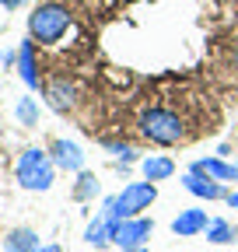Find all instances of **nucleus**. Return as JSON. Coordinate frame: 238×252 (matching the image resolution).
<instances>
[{"mask_svg":"<svg viewBox=\"0 0 238 252\" xmlns=\"http://www.w3.org/2000/svg\"><path fill=\"white\" fill-rule=\"evenodd\" d=\"M67 28H70V14L63 4H39L32 14H28V32H32V39L39 42H60L67 35Z\"/></svg>","mask_w":238,"mask_h":252,"instance_id":"nucleus-1","label":"nucleus"},{"mask_svg":"<svg viewBox=\"0 0 238 252\" xmlns=\"http://www.w3.org/2000/svg\"><path fill=\"white\" fill-rule=\"evenodd\" d=\"M53 168H56V161H53L46 151L28 147L18 158V182L25 189H32V193H46V189L53 186Z\"/></svg>","mask_w":238,"mask_h":252,"instance_id":"nucleus-2","label":"nucleus"},{"mask_svg":"<svg viewBox=\"0 0 238 252\" xmlns=\"http://www.w3.org/2000/svg\"><path fill=\"white\" fill-rule=\"evenodd\" d=\"M140 133L151 144H161V147L178 144L182 140V119L175 112H168V109H147L140 116Z\"/></svg>","mask_w":238,"mask_h":252,"instance_id":"nucleus-3","label":"nucleus"},{"mask_svg":"<svg viewBox=\"0 0 238 252\" xmlns=\"http://www.w3.org/2000/svg\"><path fill=\"white\" fill-rule=\"evenodd\" d=\"M158 200V189H154V182L147 179V182H130L123 193L116 196V207H112V217L116 220H123V217H137L140 210H147Z\"/></svg>","mask_w":238,"mask_h":252,"instance_id":"nucleus-4","label":"nucleus"},{"mask_svg":"<svg viewBox=\"0 0 238 252\" xmlns=\"http://www.w3.org/2000/svg\"><path fill=\"white\" fill-rule=\"evenodd\" d=\"M151 231H154V220H147V217H123L116 224L112 242L119 249H126V252H137V249H144L147 238H151Z\"/></svg>","mask_w":238,"mask_h":252,"instance_id":"nucleus-5","label":"nucleus"},{"mask_svg":"<svg viewBox=\"0 0 238 252\" xmlns=\"http://www.w3.org/2000/svg\"><path fill=\"white\" fill-rule=\"evenodd\" d=\"M53 161L63 172H81L84 168V154L74 140H53Z\"/></svg>","mask_w":238,"mask_h":252,"instance_id":"nucleus-6","label":"nucleus"},{"mask_svg":"<svg viewBox=\"0 0 238 252\" xmlns=\"http://www.w3.org/2000/svg\"><path fill=\"white\" fill-rule=\"evenodd\" d=\"M182 186L189 189L193 196H203V200H221V196H224L221 182L210 179V175H203V172H189V175L182 179Z\"/></svg>","mask_w":238,"mask_h":252,"instance_id":"nucleus-7","label":"nucleus"},{"mask_svg":"<svg viewBox=\"0 0 238 252\" xmlns=\"http://www.w3.org/2000/svg\"><path fill=\"white\" fill-rule=\"evenodd\" d=\"M207 210H182L175 220H172V231L175 235H182V238H189V235H200V231H207Z\"/></svg>","mask_w":238,"mask_h":252,"instance_id":"nucleus-8","label":"nucleus"},{"mask_svg":"<svg viewBox=\"0 0 238 252\" xmlns=\"http://www.w3.org/2000/svg\"><path fill=\"white\" fill-rule=\"evenodd\" d=\"M39 249H42V245H39V235L28 231V228L11 231L7 242H4V252H39Z\"/></svg>","mask_w":238,"mask_h":252,"instance_id":"nucleus-9","label":"nucleus"},{"mask_svg":"<svg viewBox=\"0 0 238 252\" xmlns=\"http://www.w3.org/2000/svg\"><path fill=\"white\" fill-rule=\"evenodd\" d=\"M193 172H203V175H210V179H217V182L238 179L235 165H224V161H217V158H203V161H196V165H193Z\"/></svg>","mask_w":238,"mask_h":252,"instance_id":"nucleus-10","label":"nucleus"},{"mask_svg":"<svg viewBox=\"0 0 238 252\" xmlns=\"http://www.w3.org/2000/svg\"><path fill=\"white\" fill-rule=\"evenodd\" d=\"M18 67H21V81H25L28 88H39V74H35L32 42H21V49H18Z\"/></svg>","mask_w":238,"mask_h":252,"instance_id":"nucleus-11","label":"nucleus"},{"mask_svg":"<svg viewBox=\"0 0 238 252\" xmlns=\"http://www.w3.org/2000/svg\"><path fill=\"white\" fill-rule=\"evenodd\" d=\"M46 94H49L53 109H60V112L74 105V84H67V81H53V84L46 88Z\"/></svg>","mask_w":238,"mask_h":252,"instance_id":"nucleus-12","label":"nucleus"},{"mask_svg":"<svg viewBox=\"0 0 238 252\" xmlns=\"http://www.w3.org/2000/svg\"><path fill=\"white\" fill-rule=\"evenodd\" d=\"M175 172V165H172V158H144V175L151 179V182H161V179H168Z\"/></svg>","mask_w":238,"mask_h":252,"instance_id":"nucleus-13","label":"nucleus"},{"mask_svg":"<svg viewBox=\"0 0 238 252\" xmlns=\"http://www.w3.org/2000/svg\"><path fill=\"white\" fill-rule=\"evenodd\" d=\"M235 228L228 224V220H210L207 224V242H214V245H228V242H235Z\"/></svg>","mask_w":238,"mask_h":252,"instance_id":"nucleus-14","label":"nucleus"},{"mask_svg":"<svg viewBox=\"0 0 238 252\" xmlns=\"http://www.w3.org/2000/svg\"><path fill=\"white\" fill-rule=\"evenodd\" d=\"M95 193H98V179L88 175V172H81V179H77V186H74V196H77V200H91Z\"/></svg>","mask_w":238,"mask_h":252,"instance_id":"nucleus-15","label":"nucleus"},{"mask_svg":"<svg viewBox=\"0 0 238 252\" xmlns=\"http://www.w3.org/2000/svg\"><path fill=\"white\" fill-rule=\"evenodd\" d=\"M18 119H21L25 126H35V102H32V98H21V102H18Z\"/></svg>","mask_w":238,"mask_h":252,"instance_id":"nucleus-16","label":"nucleus"},{"mask_svg":"<svg viewBox=\"0 0 238 252\" xmlns=\"http://www.w3.org/2000/svg\"><path fill=\"white\" fill-rule=\"evenodd\" d=\"M228 203H231V207L238 210V193H231V196H228Z\"/></svg>","mask_w":238,"mask_h":252,"instance_id":"nucleus-17","label":"nucleus"},{"mask_svg":"<svg viewBox=\"0 0 238 252\" xmlns=\"http://www.w3.org/2000/svg\"><path fill=\"white\" fill-rule=\"evenodd\" d=\"M39 252H60V249H56V245H42Z\"/></svg>","mask_w":238,"mask_h":252,"instance_id":"nucleus-18","label":"nucleus"},{"mask_svg":"<svg viewBox=\"0 0 238 252\" xmlns=\"http://www.w3.org/2000/svg\"><path fill=\"white\" fill-rule=\"evenodd\" d=\"M0 4H7V7H14V4H21V0H0Z\"/></svg>","mask_w":238,"mask_h":252,"instance_id":"nucleus-19","label":"nucleus"},{"mask_svg":"<svg viewBox=\"0 0 238 252\" xmlns=\"http://www.w3.org/2000/svg\"><path fill=\"white\" fill-rule=\"evenodd\" d=\"M235 67H238V53H235Z\"/></svg>","mask_w":238,"mask_h":252,"instance_id":"nucleus-20","label":"nucleus"},{"mask_svg":"<svg viewBox=\"0 0 238 252\" xmlns=\"http://www.w3.org/2000/svg\"><path fill=\"white\" fill-rule=\"evenodd\" d=\"M137 252H147V249H137Z\"/></svg>","mask_w":238,"mask_h":252,"instance_id":"nucleus-21","label":"nucleus"},{"mask_svg":"<svg viewBox=\"0 0 238 252\" xmlns=\"http://www.w3.org/2000/svg\"><path fill=\"white\" fill-rule=\"evenodd\" d=\"M235 172H238V161H235Z\"/></svg>","mask_w":238,"mask_h":252,"instance_id":"nucleus-22","label":"nucleus"}]
</instances>
